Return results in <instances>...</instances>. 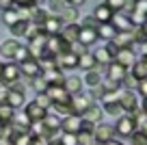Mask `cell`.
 <instances>
[{
  "mask_svg": "<svg viewBox=\"0 0 147 145\" xmlns=\"http://www.w3.org/2000/svg\"><path fill=\"white\" fill-rule=\"evenodd\" d=\"M20 72H22V76L26 78H35V76H41V67H39V61L37 59H28L24 61V63H20Z\"/></svg>",
  "mask_w": 147,
  "mask_h": 145,
  "instance_id": "7c38bea8",
  "label": "cell"
},
{
  "mask_svg": "<svg viewBox=\"0 0 147 145\" xmlns=\"http://www.w3.org/2000/svg\"><path fill=\"white\" fill-rule=\"evenodd\" d=\"M104 65H95L93 69H87V74H84L82 78V85H87L89 89L91 87H100L102 85V78H104Z\"/></svg>",
  "mask_w": 147,
  "mask_h": 145,
  "instance_id": "52a82bcc",
  "label": "cell"
},
{
  "mask_svg": "<svg viewBox=\"0 0 147 145\" xmlns=\"http://www.w3.org/2000/svg\"><path fill=\"white\" fill-rule=\"evenodd\" d=\"M50 110H54V113H59V115H69L71 113V104H69V100H61V102H52V106H50Z\"/></svg>",
  "mask_w": 147,
  "mask_h": 145,
  "instance_id": "d6a6232c",
  "label": "cell"
},
{
  "mask_svg": "<svg viewBox=\"0 0 147 145\" xmlns=\"http://www.w3.org/2000/svg\"><path fill=\"white\" fill-rule=\"evenodd\" d=\"M110 24L117 28V30H132V22H130V18L125 13H115L113 15V20H110Z\"/></svg>",
  "mask_w": 147,
  "mask_h": 145,
  "instance_id": "484cf974",
  "label": "cell"
},
{
  "mask_svg": "<svg viewBox=\"0 0 147 145\" xmlns=\"http://www.w3.org/2000/svg\"><path fill=\"white\" fill-rule=\"evenodd\" d=\"M95 56H93V52H82V54H78V69H84V72H87V69H93L95 67Z\"/></svg>",
  "mask_w": 147,
  "mask_h": 145,
  "instance_id": "83f0119b",
  "label": "cell"
},
{
  "mask_svg": "<svg viewBox=\"0 0 147 145\" xmlns=\"http://www.w3.org/2000/svg\"><path fill=\"white\" fill-rule=\"evenodd\" d=\"M28 59H30V52H28V48H26V45H22V43H20V48H18V52H15L13 61L20 65V63H24V61H28Z\"/></svg>",
  "mask_w": 147,
  "mask_h": 145,
  "instance_id": "60d3db41",
  "label": "cell"
},
{
  "mask_svg": "<svg viewBox=\"0 0 147 145\" xmlns=\"http://www.w3.org/2000/svg\"><path fill=\"white\" fill-rule=\"evenodd\" d=\"M125 74H128V69L123 67V65H119L117 61H110L108 65H106V69H104V76H108V78H113V80H117V82H121L125 78Z\"/></svg>",
  "mask_w": 147,
  "mask_h": 145,
  "instance_id": "8fae6325",
  "label": "cell"
},
{
  "mask_svg": "<svg viewBox=\"0 0 147 145\" xmlns=\"http://www.w3.org/2000/svg\"><path fill=\"white\" fill-rule=\"evenodd\" d=\"M78 33H80V24L71 22V24H63L59 35L63 37L65 41H69V43H76V41H78Z\"/></svg>",
  "mask_w": 147,
  "mask_h": 145,
  "instance_id": "9a60e30c",
  "label": "cell"
},
{
  "mask_svg": "<svg viewBox=\"0 0 147 145\" xmlns=\"http://www.w3.org/2000/svg\"><path fill=\"white\" fill-rule=\"evenodd\" d=\"M141 108H143V110L147 113V98H143V104H141Z\"/></svg>",
  "mask_w": 147,
  "mask_h": 145,
  "instance_id": "9f6ffc18",
  "label": "cell"
},
{
  "mask_svg": "<svg viewBox=\"0 0 147 145\" xmlns=\"http://www.w3.org/2000/svg\"><path fill=\"white\" fill-rule=\"evenodd\" d=\"M91 145H102V143H97V141H93V143H91Z\"/></svg>",
  "mask_w": 147,
  "mask_h": 145,
  "instance_id": "91938a15",
  "label": "cell"
},
{
  "mask_svg": "<svg viewBox=\"0 0 147 145\" xmlns=\"http://www.w3.org/2000/svg\"><path fill=\"white\" fill-rule=\"evenodd\" d=\"M128 139H132V145H147V134L143 130H138V128L128 136Z\"/></svg>",
  "mask_w": 147,
  "mask_h": 145,
  "instance_id": "ab89813d",
  "label": "cell"
},
{
  "mask_svg": "<svg viewBox=\"0 0 147 145\" xmlns=\"http://www.w3.org/2000/svg\"><path fill=\"white\" fill-rule=\"evenodd\" d=\"M69 104H71V113L74 115H80V117H82V113L93 104V98L87 93V91H80V93H74L71 98H69Z\"/></svg>",
  "mask_w": 147,
  "mask_h": 145,
  "instance_id": "3957f363",
  "label": "cell"
},
{
  "mask_svg": "<svg viewBox=\"0 0 147 145\" xmlns=\"http://www.w3.org/2000/svg\"><path fill=\"white\" fill-rule=\"evenodd\" d=\"M104 48H106V50H108V52H110V56H113V61H115V56H117V52H119V45H117V43H115V41L110 39V41H106V45H104Z\"/></svg>",
  "mask_w": 147,
  "mask_h": 145,
  "instance_id": "7dc6e473",
  "label": "cell"
},
{
  "mask_svg": "<svg viewBox=\"0 0 147 145\" xmlns=\"http://www.w3.org/2000/svg\"><path fill=\"white\" fill-rule=\"evenodd\" d=\"M102 110H104L106 115H113V117H119V115L123 113V108H121L119 102H108V104H102Z\"/></svg>",
  "mask_w": 147,
  "mask_h": 145,
  "instance_id": "836d02e7",
  "label": "cell"
},
{
  "mask_svg": "<svg viewBox=\"0 0 147 145\" xmlns=\"http://www.w3.org/2000/svg\"><path fill=\"white\" fill-rule=\"evenodd\" d=\"M46 41H48V35L46 33H39V35H35V37H30V39H28V52H30V56L32 59H39V56L43 54V52H46Z\"/></svg>",
  "mask_w": 147,
  "mask_h": 145,
  "instance_id": "5b68a950",
  "label": "cell"
},
{
  "mask_svg": "<svg viewBox=\"0 0 147 145\" xmlns=\"http://www.w3.org/2000/svg\"><path fill=\"white\" fill-rule=\"evenodd\" d=\"M63 87H65V91H67L69 95L80 93V91H82V78H78V76H65Z\"/></svg>",
  "mask_w": 147,
  "mask_h": 145,
  "instance_id": "d4e9b609",
  "label": "cell"
},
{
  "mask_svg": "<svg viewBox=\"0 0 147 145\" xmlns=\"http://www.w3.org/2000/svg\"><path fill=\"white\" fill-rule=\"evenodd\" d=\"M59 18L63 20V24H71V22H78L80 13H78V9H76V7H69V5H67V7L59 13Z\"/></svg>",
  "mask_w": 147,
  "mask_h": 145,
  "instance_id": "f1b7e54d",
  "label": "cell"
},
{
  "mask_svg": "<svg viewBox=\"0 0 147 145\" xmlns=\"http://www.w3.org/2000/svg\"><path fill=\"white\" fill-rule=\"evenodd\" d=\"M102 145H123V143H121V141H119V139H117V136H115V139L106 141V143H102Z\"/></svg>",
  "mask_w": 147,
  "mask_h": 145,
  "instance_id": "11a10c76",
  "label": "cell"
},
{
  "mask_svg": "<svg viewBox=\"0 0 147 145\" xmlns=\"http://www.w3.org/2000/svg\"><path fill=\"white\" fill-rule=\"evenodd\" d=\"M13 117H15V108H11L9 104H0V123L5 126V123H11L13 121Z\"/></svg>",
  "mask_w": 147,
  "mask_h": 145,
  "instance_id": "4dcf8cb0",
  "label": "cell"
},
{
  "mask_svg": "<svg viewBox=\"0 0 147 145\" xmlns=\"http://www.w3.org/2000/svg\"><path fill=\"white\" fill-rule=\"evenodd\" d=\"M18 20H20V13H18L15 7H7V9H2V22H5L7 26H13Z\"/></svg>",
  "mask_w": 147,
  "mask_h": 145,
  "instance_id": "f546056e",
  "label": "cell"
},
{
  "mask_svg": "<svg viewBox=\"0 0 147 145\" xmlns=\"http://www.w3.org/2000/svg\"><path fill=\"white\" fill-rule=\"evenodd\" d=\"M48 2V9H50V13H54V15H59L61 11L67 7V2L65 0H46Z\"/></svg>",
  "mask_w": 147,
  "mask_h": 145,
  "instance_id": "f35d334b",
  "label": "cell"
},
{
  "mask_svg": "<svg viewBox=\"0 0 147 145\" xmlns=\"http://www.w3.org/2000/svg\"><path fill=\"white\" fill-rule=\"evenodd\" d=\"M35 102H37L39 106H43V108H48V110H50V106H52V100L48 98V93H46V91H41V93H37Z\"/></svg>",
  "mask_w": 147,
  "mask_h": 145,
  "instance_id": "ee69618b",
  "label": "cell"
},
{
  "mask_svg": "<svg viewBox=\"0 0 147 145\" xmlns=\"http://www.w3.org/2000/svg\"><path fill=\"white\" fill-rule=\"evenodd\" d=\"M61 28H63V20H61L59 15H54V13H48V18L43 20V24H41V30L46 33V35H59Z\"/></svg>",
  "mask_w": 147,
  "mask_h": 145,
  "instance_id": "9c48e42d",
  "label": "cell"
},
{
  "mask_svg": "<svg viewBox=\"0 0 147 145\" xmlns=\"http://www.w3.org/2000/svg\"><path fill=\"white\" fill-rule=\"evenodd\" d=\"M5 145H13V143H5Z\"/></svg>",
  "mask_w": 147,
  "mask_h": 145,
  "instance_id": "6125c7cd",
  "label": "cell"
},
{
  "mask_svg": "<svg viewBox=\"0 0 147 145\" xmlns=\"http://www.w3.org/2000/svg\"><path fill=\"white\" fill-rule=\"evenodd\" d=\"M97 24H100V22H97V20L93 18V15H91V18L87 15V18L82 20V24H80V26H91V28H97Z\"/></svg>",
  "mask_w": 147,
  "mask_h": 145,
  "instance_id": "f907efd6",
  "label": "cell"
},
{
  "mask_svg": "<svg viewBox=\"0 0 147 145\" xmlns=\"http://www.w3.org/2000/svg\"><path fill=\"white\" fill-rule=\"evenodd\" d=\"M121 85H123L125 87V89H136V85H138V80H136V78H134L132 76V74H125V78H123V80H121Z\"/></svg>",
  "mask_w": 147,
  "mask_h": 145,
  "instance_id": "bcb514c9",
  "label": "cell"
},
{
  "mask_svg": "<svg viewBox=\"0 0 147 145\" xmlns=\"http://www.w3.org/2000/svg\"><path fill=\"white\" fill-rule=\"evenodd\" d=\"M117 102L121 104L123 113H132L134 108H138V106H141V102H138V95H136V91H134V89H123V87L119 89V95H117Z\"/></svg>",
  "mask_w": 147,
  "mask_h": 145,
  "instance_id": "6da1fadb",
  "label": "cell"
},
{
  "mask_svg": "<svg viewBox=\"0 0 147 145\" xmlns=\"http://www.w3.org/2000/svg\"><path fill=\"white\" fill-rule=\"evenodd\" d=\"M128 18H130V22H132V26H143V24L147 22V15L138 13V11H130Z\"/></svg>",
  "mask_w": 147,
  "mask_h": 145,
  "instance_id": "7bdbcfd3",
  "label": "cell"
},
{
  "mask_svg": "<svg viewBox=\"0 0 147 145\" xmlns=\"http://www.w3.org/2000/svg\"><path fill=\"white\" fill-rule=\"evenodd\" d=\"M41 76L46 78L48 85H63L65 80V74L61 67H52V69H46V72H41Z\"/></svg>",
  "mask_w": 147,
  "mask_h": 145,
  "instance_id": "603a6c76",
  "label": "cell"
},
{
  "mask_svg": "<svg viewBox=\"0 0 147 145\" xmlns=\"http://www.w3.org/2000/svg\"><path fill=\"white\" fill-rule=\"evenodd\" d=\"M97 37H100V39H106V41H110L113 39V37L117 35V28L113 26V24L110 22H104V24H97Z\"/></svg>",
  "mask_w": 147,
  "mask_h": 145,
  "instance_id": "4316f807",
  "label": "cell"
},
{
  "mask_svg": "<svg viewBox=\"0 0 147 145\" xmlns=\"http://www.w3.org/2000/svg\"><path fill=\"white\" fill-rule=\"evenodd\" d=\"M125 7H130V11H138V13L147 15V0H128Z\"/></svg>",
  "mask_w": 147,
  "mask_h": 145,
  "instance_id": "d590c367",
  "label": "cell"
},
{
  "mask_svg": "<svg viewBox=\"0 0 147 145\" xmlns=\"http://www.w3.org/2000/svg\"><path fill=\"white\" fill-rule=\"evenodd\" d=\"M5 104H9L11 108L18 110L20 106L26 104V95H24L22 89H7V95H5Z\"/></svg>",
  "mask_w": 147,
  "mask_h": 145,
  "instance_id": "30bf717a",
  "label": "cell"
},
{
  "mask_svg": "<svg viewBox=\"0 0 147 145\" xmlns=\"http://www.w3.org/2000/svg\"><path fill=\"white\" fill-rule=\"evenodd\" d=\"M11 28V35H20V37H26V28H28V22H24V20H18V22L13 24Z\"/></svg>",
  "mask_w": 147,
  "mask_h": 145,
  "instance_id": "74e56055",
  "label": "cell"
},
{
  "mask_svg": "<svg viewBox=\"0 0 147 145\" xmlns=\"http://www.w3.org/2000/svg\"><path fill=\"white\" fill-rule=\"evenodd\" d=\"M28 85H30L32 89L37 91V93H41V91H46V89H48V82H46V78H43V76H35V78H28Z\"/></svg>",
  "mask_w": 147,
  "mask_h": 145,
  "instance_id": "e575fe53",
  "label": "cell"
},
{
  "mask_svg": "<svg viewBox=\"0 0 147 145\" xmlns=\"http://www.w3.org/2000/svg\"><path fill=\"white\" fill-rule=\"evenodd\" d=\"M2 102H5V100H2V98H0V104H2Z\"/></svg>",
  "mask_w": 147,
  "mask_h": 145,
  "instance_id": "94428289",
  "label": "cell"
},
{
  "mask_svg": "<svg viewBox=\"0 0 147 145\" xmlns=\"http://www.w3.org/2000/svg\"><path fill=\"white\" fill-rule=\"evenodd\" d=\"M56 65L61 69H78V54L76 52H67V54L56 56Z\"/></svg>",
  "mask_w": 147,
  "mask_h": 145,
  "instance_id": "e0dca14e",
  "label": "cell"
},
{
  "mask_svg": "<svg viewBox=\"0 0 147 145\" xmlns=\"http://www.w3.org/2000/svg\"><path fill=\"white\" fill-rule=\"evenodd\" d=\"M130 74H132L136 80H143V78H147V59L145 56H141V59L134 61V65L128 69Z\"/></svg>",
  "mask_w": 147,
  "mask_h": 145,
  "instance_id": "cb8c5ba5",
  "label": "cell"
},
{
  "mask_svg": "<svg viewBox=\"0 0 147 145\" xmlns=\"http://www.w3.org/2000/svg\"><path fill=\"white\" fill-rule=\"evenodd\" d=\"M115 61H117L119 65H123L125 69H130V67L134 65V61H136V54H134V50H132V48H121V50L117 52Z\"/></svg>",
  "mask_w": 147,
  "mask_h": 145,
  "instance_id": "2e32d148",
  "label": "cell"
},
{
  "mask_svg": "<svg viewBox=\"0 0 147 145\" xmlns=\"http://www.w3.org/2000/svg\"><path fill=\"white\" fill-rule=\"evenodd\" d=\"M7 7H15V0H0V9H7Z\"/></svg>",
  "mask_w": 147,
  "mask_h": 145,
  "instance_id": "db71d44e",
  "label": "cell"
},
{
  "mask_svg": "<svg viewBox=\"0 0 147 145\" xmlns=\"http://www.w3.org/2000/svg\"><path fill=\"white\" fill-rule=\"evenodd\" d=\"M46 93H48V98H50L52 102H61V100H69V98H71V95L65 91L63 85H48Z\"/></svg>",
  "mask_w": 147,
  "mask_h": 145,
  "instance_id": "ffe728a7",
  "label": "cell"
},
{
  "mask_svg": "<svg viewBox=\"0 0 147 145\" xmlns=\"http://www.w3.org/2000/svg\"><path fill=\"white\" fill-rule=\"evenodd\" d=\"M141 28H143V33H145V37H147V22H145V24H143V26H141Z\"/></svg>",
  "mask_w": 147,
  "mask_h": 145,
  "instance_id": "6f0895ef",
  "label": "cell"
},
{
  "mask_svg": "<svg viewBox=\"0 0 147 145\" xmlns=\"http://www.w3.org/2000/svg\"><path fill=\"white\" fill-rule=\"evenodd\" d=\"M134 130H136V123H134L132 115L123 113V115H119V117H117V123H115V134H117V136H125V139H128Z\"/></svg>",
  "mask_w": 147,
  "mask_h": 145,
  "instance_id": "277c9868",
  "label": "cell"
},
{
  "mask_svg": "<svg viewBox=\"0 0 147 145\" xmlns=\"http://www.w3.org/2000/svg\"><path fill=\"white\" fill-rule=\"evenodd\" d=\"M136 91L141 93V98H147V78L138 80V85H136Z\"/></svg>",
  "mask_w": 147,
  "mask_h": 145,
  "instance_id": "681fc988",
  "label": "cell"
},
{
  "mask_svg": "<svg viewBox=\"0 0 147 145\" xmlns=\"http://www.w3.org/2000/svg\"><path fill=\"white\" fill-rule=\"evenodd\" d=\"M145 43H147V39H145Z\"/></svg>",
  "mask_w": 147,
  "mask_h": 145,
  "instance_id": "be15d7a7",
  "label": "cell"
},
{
  "mask_svg": "<svg viewBox=\"0 0 147 145\" xmlns=\"http://www.w3.org/2000/svg\"><path fill=\"white\" fill-rule=\"evenodd\" d=\"M46 50L52 52L54 56H61V54H67V52H71V43H69V41H65L61 35H48Z\"/></svg>",
  "mask_w": 147,
  "mask_h": 145,
  "instance_id": "7a4b0ae2",
  "label": "cell"
},
{
  "mask_svg": "<svg viewBox=\"0 0 147 145\" xmlns=\"http://www.w3.org/2000/svg\"><path fill=\"white\" fill-rule=\"evenodd\" d=\"M113 15H115V11L110 9V7L106 5V2L97 5V7H95V11H93V18H95L100 24H104V22H110V20H113Z\"/></svg>",
  "mask_w": 147,
  "mask_h": 145,
  "instance_id": "7402d4cb",
  "label": "cell"
},
{
  "mask_svg": "<svg viewBox=\"0 0 147 145\" xmlns=\"http://www.w3.org/2000/svg\"><path fill=\"white\" fill-rule=\"evenodd\" d=\"M100 87H102V91H119V89H121V82H117V80H113V78L104 76Z\"/></svg>",
  "mask_w": 147,
  "mask_h": 145,
  "instance_id": "8d00e7d4",
  "label": "cell"
},
{
  "mask_svg": "<svg viewBox=\"0 0 147 145\" xmlns=\"http://www.w3.org/2000/svg\"><path fill=\"white\" fill-rule=\"evenodd\" d=\"M97 39H100V37H97V30H95V28H91V26H80L78 43H82L84 48H89V45H93Z\"/></svg>",
  "mask_w": 147,
  "mask_h": 145,
  "instance_id": "4fadbf2b",
  "label": "cell"
},
{
  "mask_svg": "<svg viewBox=\"0 0 147 145\" xmlns=\"http://www.w3.org/2000/svg\"><path fill=\"white\" fill-rule=\"evenodd\" d=\"M39 2H46V0H35V5H39Z\"/></svg>",
  "mask_w": 147,
  "mask_h": 145,
  "instance_id": "680465c9",
  "label": "cell"
},
{
  "mask_svg": "<svg viewBox=\"0 0 147 145\" xmlns=\"http://www.w3.org/2000/svg\"><path fill=\"white\" fill-rule=\"evenodd\" d=\"M106 5H108L110 9L115 11V13H119V11H123V9H125L128 0H106Z\"/></svg>",
  "mask_w": 147,
  "mask_h": 145,
  "instance_id": "f6af8a7d",
  "label": "cell"
},
{
  "mask_svg": "<svg viewBox=\"0 0 147 145\" xmlns=\"http://www.w3.org/2000/svg\"><path fill=\"white\" fill-rule=\"evenodd\" d=\"M115 126H108V123H95V128H93V139L97 141V143H106V141L115 139Z\"/></svg>",
  "mask_w": 147,
  "mask_h": 145,
  "instance_id": "8992f818",
  "label": "cell"
},
{
  "mask_svg": "<svg viewBox=\"0 0 147 145\" xmlns=\"http://www.w3.org/2000/svg\"><path fill=\"white\" fill-rule=\"evenodd\" d=\"M145 59H147V56H145Z\"/></svg>",
  "mask_w": 147,
  "mask_h": 145,
  "instance_id": "e7e4bbea",
  "label": "cell"
},
{
  "mask_svg": "<svg viewBox=\"0 0 147 145\" xmlns=\"http://www.w3.org/2000/svg\"><path fill=\"white\" fill-rule=\"evenodd\" d=\"M93 56H95V63L97 65H104V67L113 61V56H110V52L106 50V48H97V50L93 52Z\"/></svg>",
  "mask_w": 147,
  "mask_h": 145,
  "instance_id": "1f68e13d",
  "label": "cell"
},
{
  "mask_svg": "<svg viewBox=\"0 0 147 145\" xmlns=\"http://www.w3.org/2000/svg\"><path fill=\"white\" fill-rule=\"evenodd\" d=\"M113 41L119 45V50H121V48H134V35H132V30H117V35L113 37Z\"/></svg>",
  "mask_w": 147,
  "mask_h": 145,
  "instance_id": "44dd1931",
  "label": "cell"
},
{
  "mask_svg": "<svg viewBox=\"0 0 147 145\" xmlns=\"http://www.w3.org/2000/svg\"><path fill=\"white\" fill-rule=\"evenodd\" d=\"M102 117H104L102 104H95V102H93V104L82 113V119H84V121H91V123H100V121H102Z\"/></svg>",
  "mask_w": 147,
  "mask_h": 145,
  "instance_id": "d6986e66",
  "label": "cell"
},
{
  "mask_svg": "<svg viewBox=\"0 0 147 145\" xmlns=\"http://www.w3.org/2000/svg\"><path fill=\"white\" fill-rule=\"evenodd\" d=\"M18 48H20V41H18V39L2 41V43H0V56H2V59H7V61H13Z\"/></svg>",
  "mask_w": 147,
  "mask_h": 145,
  "instance_id": "ac0fdd59",
  "label": "cell"
},
{
  "mask_svg": "<svg viewBox=\"0 0 147 145\" xmlns=\"http://www.w3.org/2000/svg\"><path fill=\"white\" fill-rule=\"evenodd\" d=\"M30 145H50V139H48V136H43V134L32 136V139H30Z\"/></svg>",
  "mask_w": 147,
  "mask_h": 145,
  "instance_id": "c3c4849f",
  "label": "cell"
},
{
  "mask_svg": "<svg viewBox=\"0 0 147 145\" xmlns=\"http://www.w3.org/2000/svg\"><path fill=\"white\" fill-rule=\"evenodd\" d=\"M35 0H15V7H32Z\"/></svg>",
  "mask_w": 147,
  "mask_h": 145,
  "instance_id": "f5cc1de1",
  "label": "cell"
},
{
  "mask_svg": "<svg viewBox=\"0 0 147 145\" xmlns=\"http://www.w3.org/2000/svg\"><path fill=\"white\" fill-rule=\"evenodd\" d=\"M65 2H67L69 7H76V9H80V7H82L87 0H65Z\"/></svg>",
  "mask_w": 147,
  "mask_h": 145,
  "instance_id": "816d5d0a",
  "label": "cell"
},
{
  "mask_svg": "<svg viewBox=\"0 0 147 145\" xmlns=\"http://www.w3.org/2000/svg\"><path fill=\"white\" fill-rule=\"evenodd\" d=\"M82 128V117L80 115H74V113H69V115H65L63 119H61V132H76Z\"/></svg>",
  "mask_w": 147,
  "mask_h": 145,
  "instance_id": "ba28073f",
  "label": "cell"
},
{
  "mask_svg": "<svg viewBox=\"0 0 147 145\" xmlns=\"http://www.w3.org/2000/svg\"><path fill=\"white\" fill-rule=\"evenodd\" d=\"M59 143L61 145H78V136L74 134V132H63L59 136Z\"/></svg>",
  "mask_w": 147,
  "mask_h": 145,
  "instance_id": "b9f144b4",
  "label": "cell"
},
{
  "mask_svg": "<svg viewBox=\"0 0 147 145\" xmlns=\"http://www.w3.org/2000/svg\"><path fill=\"white\" fill-rule=\"evenodd\" d=\"M24 113L28 115V119H30V121H39V119H43V117L48 115V108L39 106L37 102H28V104H24Z\"/></svg>",
  "mask_w": 147,
  "mask_h": 145,
  "instance_id": "5bb4252c",
  "label": "cell"
}]
</instances>
